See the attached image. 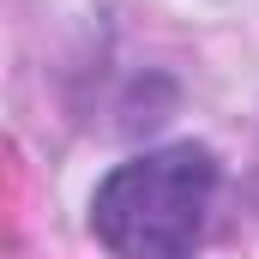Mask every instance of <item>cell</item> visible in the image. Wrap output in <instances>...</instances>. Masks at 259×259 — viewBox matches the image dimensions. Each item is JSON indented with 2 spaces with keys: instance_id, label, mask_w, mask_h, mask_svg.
Segmentation results:
<instances>
[{
  "instance_id": "6da1fadb",
  "label": "cell",
  "mask_w": 259,
  "mask_h": 259,
  "mask_svg": "<svg viewBox=\"0 0 259 259\" xmlns=\"http://www.w3.org/2000/svg\"><path fill=\"white\" fill-rule=\"evenodd\" d=\"M217 187V163L199 145L121 163L97 187V235L121 259H181L205 229V205Z\"/></svg>"
}]
</instances>
